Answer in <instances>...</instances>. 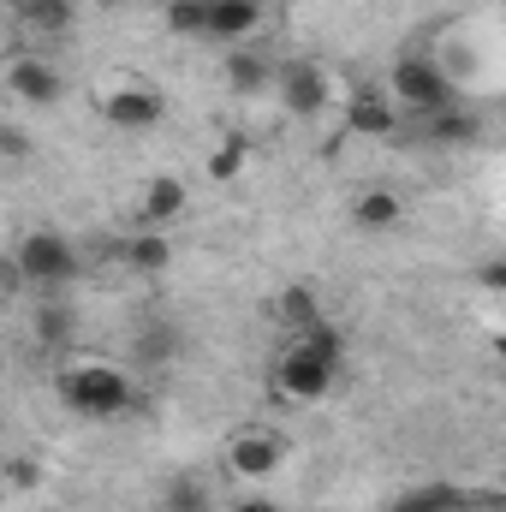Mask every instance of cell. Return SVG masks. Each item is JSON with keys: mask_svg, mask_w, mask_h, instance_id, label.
I'll list each match as a JSON object with an SVG mask.
<instances>
[{"mask_svg": "<svg viewBox=\"0 0 506 512\" xmlns=\"http://www.w3.org/2000/svg\"><path fill=\"white\" fill-rule=\"evenodd\" d=\"M54 393H60V405L66 411H78V417H120L137 405V387L120 364H102V358H78V364H66L60 376H54Z\"/></svg>", "mask_w": 506, "mask_h": 512, "instance_id": "6da1fadb", "label": "cell"}, {"mask_svg": "<svg viewBox=\"0 0 506 512\" xmlns=\"http://www.w3.org/2000/svg\"><path fill=\"white\" fill-rule=\"evenodd\" d=\"M387 96H393L399 114H411V120H429V114H441V108L459 102V96H453V78L441 72L435 54H399V60L387 66Z\"/></svg>", "mask_w": 506, "mask_h": 512, "instance_id": "7a4b0ae2", "label": "cell"}, {"mask_svg": "<svg viewBox=\"0 0 506 512\" xmlns=\"http://www.w3.org/2000/svg\"><path fill=\"white\" fill-rule=\"evenodd\" d=\"M78 251H72V239L66 233H48V227H36V233H24L18 245H12V280H24V286H42V292H60L66 280H78Z\"/></svg>", "mask_w": 506, "mask_h": 512, "instance_id": "3957f363", "label": "cell"}, {"mask_svg": "<svg viewBox=\"0 0 506 512\" xmlns=\"http://www.w3.org/2000/svg\"><path fill=\"white\" fill-rule=\"evenodd\" d=\"M274 96H280V108H286L292 120H316V114L334 108V78H328V66H316V60H280Z\"/></svg>", "mask_w": 506, "mask_h": 512, "instance_id": "277c9868", "label": "cell"}, {"mask_svg": "<svg viewBox=\"0 0 506 512\" xmlns=\"http://www.w3.org/2000/svg\"><path fill=\"white\" fill-rule=\"evenodd\" d=\"M280 465H286V435L256 429V423L227 435V471H233L239 483H268Z\"/></svg>", "mask_w": 506, "mask_h": 512, "instance_id": "5b68a950", "label": "cell"}, {"mask_svg": "<svg viewBox=\"0 0 506 512\" xmlns=\"http://www.w3.org/2000/svg\"><path fill=\"white\" fill-rule=\"evenodd\" d=\"M268 387H274V399H286V405H316V399H328V387H334V364H322V358H304V352L280 346Z\"/></svg>", "mask_w": 506, "mask_h": 512, "instance_id": "8992f818", "label": "cell"}, {"mask_svg": "<svg viewBox=\"0 0 506 512\" xmlns=\"http://www.w3.org/2000/svg\"><path fill=\"white\" fill-rule=\"evenodd\" d=\"M102 120L114 131H155L167 120V96L155 84H114L102 96Z\"/></svg>", "mask_w": 506, "mask_h": 512, "instance_id": "52a82bcc", "label": "cell"}, {"mask_svg": "<svg viewBox=\"0 0 506 512\" xmlns=\"http://www.w3.org/2000/svg\"><path fill=\"white\" fill-rule=\"evenodd\" d=\"M6 96H12L18 108H54V102L66 96V78H60L48 60H36V54H18V60L6 66Z\"/></svg>", "mask_w": 506, "mask_h": 512, "instance_id": "ba28073f", "label": "cell"}, {"mask_svg": "<svg viewBox=\"0 0 506 512\" xmlns=\"http://www.w3.org/2000/svg\"><path fill=\"white\" fill-rule=\"evenodd\" d=\"M399 102L387 96V84H358L352 96H346V131L352 137H393L399 131Z\"/></svg>", "mask_w": 506, "mask_h": 512, "instance_id": "9c48e42d", "label": "cell"}, {"mask_svg": "<svg viewBox=\"0 0 506 512\" xmlns=\"http://www.w3.org/2000/svg\"><path fill=\"white\" fill-rule=\"evenodd\" d=\"M191 209V191L173 179V173H155V179H143L137 185V203H131V215H137V227H173L179 215Z\"/></svg>", "mask_w": 506, "mask_h": 512, "instance_id": "30bf717a", "label": "cell"}, {"mask_svg": "<svg viewBox=\"0 0 506 512\" xmlns=\"http://www.w3.org/2000/svg\"><path fill=\"white\" fill-rule=\"evenodd\" d=\"M262 30V0H209V36L239 48Z\"/></svg>", "mask_w": 506, "mask_h": 512, "instance_id": "8fae6325", "label": "cell"}, {"mask_svg": "<svg viewBox=\"0 0 506 512\" xmlns=\"http://www.w3.org/2000/svg\"><path fill=\"white\" fill-rule=\"evenodd\" d=\"M274 60H262L256 48H233L227 54V66H221V84L233 90V96H262V90H274Z\"/></svg>", "mask_w": 506, "mask_h": 512, "instance_id": "7c38bea8", "label": "cell"}, {"mask_svg": "<svg viewBox=\"0 0 506 512\" xmlns=\"http://www.w3.org/2000/svg\"><path fill=\"white\" fill-rule=\"evenodd\" d=\"M352 221H358L364 233H387V227L405 221V197H399L393 185H364V191L352 197Z\"/></svg>", "mask_w": 506, "mask_h": 512, "instance_id": "4fadbf2b", "label": "cell"}, {"mask_svg": "<svg viewBox=\"0 0 506 512\" xmlns=\"http://www.w3.org/2000/svg\"><path fill=\"white\" fill-rule=\"evenodd\" d=\"M12 18L30 36H66L72 30V0H12Z\"/></svg>", "mask_w": 506, "mask_h": 512, "instance_id": "5bb4252c", "label": "cell"}, {"mask_svg": "<svg viewBox=\"0 0 506 512\" xmlns=\"http://www.w3.org/2000/svg\"><path fill=\"white\" fill-rule=\"evenodd\" d=\"M387 512H477V507H471V495L453 489V483H423V489H405Z\"/></svg>", "mask_w": 506, "mask_h": 512, "instance_id": "9a60e30c", "label": "cell"}, {"mask_svg": "<svg viewBox=\"0 0 506 512\" xmlns=\"http://www.w3.org/2000/svg\"><path fill=\"white\" fill-rule=\"evenodd\" d=\"M423 131H429V143H441V149H459V143H477L483 137V120L471 114V108H441V114H429L423 120Z\"/></svg>", "mask_w": 506, "mask_h": 512, "instance_id": "2e32d148", "label": "cell"}, {"mask_svg": "<svg viewBox=\"0 0 506 512\" xmlns=\"http://www.w3.org/2000/svg\"><path fill=\"white\" fill-rule=\"evenodd\" d=\"M131 274H161L167 262H173V245H167V233H155V227H137L126 245H120Z\"/></svg>", "mask_w": 506, "mask_h": 512, "instance_id": "e0dca14e", "label": "cell"}, {"mask_svg": "<svg viewBox=\"0 0 506 512\" xmlns=\"http://www.w3.org/2000/svg\"><path fill=\"white\" fill-rule=\"evenodd\" d=\"M286 346H292V352H304V358H322V364H334V370H340L346 334H340L334 322H310V328H292V334H286Z\"/></svg>", "mask_w": 506, "mask_h": 512, "instance_id": "ac0fdd59", "label": "cell"}, {"mask_svg": "<svg viewBox=\"0 0 506 512\" xmlns=\"http://www.w3.org/2000/svg\"><path fill=\"white\" fill-rule=\"evenodd\" d=\"M245 167H251V137H245V131H221L215 149H209V179L227 185V179H239Z\"/></svg>", "mask_w": 506, "mask_h": 512, "instance_id": "d6986e66", "label": "cell"}, {"mask_svg": "<svg viewBox=\"0 0 506 512\" xmlns=\"http://www.w3.org/2000/svg\"><path fill=\"white\" fill-rule=\"evenodd\" d=\"M274 316L286 322V334L292 328H310V322H322V304H316V292L310 286H280V298H274Z\"/></svg>", "mask_w": 506, "mask_h": 512, "instance_id": "ffe728a7", "label": "cell"}, {"mask_svg": "<svg viewBox=\"0 0 506 512\" xmlns=\"http://www.w3.org/2000/svg\"><path fill=\"white\" fill-rule=\"evenodd\" d=\"M72 328H78V322H72L66 304H54V298L36 304V340H42L48 352H66V346H72Z\"/></svg>", "mask_w": 506, "mask_h": 512, "instance_id": "44dd1931", "label": "cell"}, {"mask_svg": "<svg viewBox=\"0 0 506 512\" xmlns=\"http://www.w3.org/2000/svg\"><path fill=\"white\" fill-rule=\"evenodd\" d=\"M167 30L173 36H209V0H167Z\"/></svg>", "mask_w": 506, "mask_h": 512, "instance_id": "7402d4cb", "label": "cell"}, {"mask_svg": "<svg viewBox=\"0 0 506 512\" xmlns=\"http://www.w3.org/2000/svg\"><path fill=\"white\" fill-rule=\"evenodd\" d=\"M173 352H179L173 328H137V358L143 364H173Z\"/></svg>", "mask_w": 506, "mask_h": 512, "instance_id": "603a6c76", "label": "cell"}, {"mask_svg": "<svg viewBox=\"0 0 506 512\" xmlns=\"http://www.w3.org/2000/svg\"><path fill=\"white\" fill-rule=\"evenodd\" d=\"M477 286L495 292V298H506V256H489V262L477 268Z\"/></svg>", "mask_w": 506, "mask_h": 512, "instance_id": "cb8c5ba5", "label": "cell"}, {"mask_svg": "<svg viewBox=\"0 0 506 512\" xmlns=\"http://www.w3.org/2000/svg\"><path fill=\"white\" fill-rule=\"evenodd\" d=\"M24 149H30V143H24V131L0 126V155H6V161H24Z\"/></svg>", "mask_w": 506, "mask_h": 512, "instance_id": "d4e9b609", "label": "cell"}, {"mask_svg": "<svg viewBox=\"0 0 506 512\" xmlns=\"http://www.w3.org/2000/svg\"><path fill=\"white\" fill-rule=\"evenodd\" d=\"M167 507H173V512H203V495H197V489H191V483H179V489H173V501H167Z\"/></svg>", "mask_w": 506, "mask_h": 512, "instance_id": "484cf974", "label": "cell"}, {"mask_svg": "<svg viewBox=\"0 0 506 512\" xmlns=\"http://www.w3.org/2000/svg\"><path fill=\"white\" fill-rule=\"evenodd\" d=\"M227 512H280V507H274L268 495H239V501H233Z\"/></svg>", "mask_w": 506, "mask_h": 512, "instance_id": "4316f807", "label": "cell"}, {"mask_svg": "<svg viewBox=\"0 0 506 512\" xmlns=\"http://www.w3.org/2000/svg\"><path fill=\"white\" fill-rule=\"evenodd\" d=\"M495 364L506 370V334H495Z\"/></svg>", "mask_w": 506, "mask_h": 512, "instance_id": "83f0119b", "label": "cell"}, {"mask_svg": "<svg viewBox=\"0 0 506 512\" xmlns=\"http://www.w3.org/2000/svg\"><path fill=\"white\" fill-rule=\"evenodd\" d=\"M96 6H126V0H96Z\"/></svg>", "mask_w": 506, "mask_h": 512, "instance_id": "f1b7e54d", "label": "cell"}]
</instances>
